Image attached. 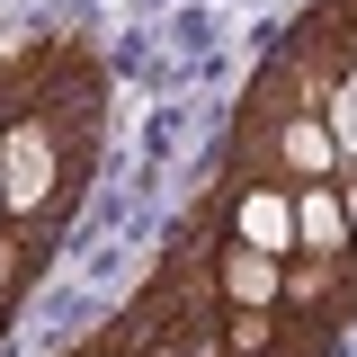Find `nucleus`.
Returning <instances> with one entry per match:
<instances>
[{
	"label": "nucleus",
	"instance_id": "nucleus-1",
	"mask_svg": "<svg viewBox=\"0 0 357 357\" xmlns=\"http://www.w3.org/2000/svg\"><path fill=\"white\" fill-rule=\"evenodd\" d=\"M9 81H18V63H9ZM89 161H98V81H81L72 98L0 107V232L63 241L72 206L89 197Z\"/></svg>",
	"mask_w": 357,
	"mask_h": 357
},
{
	"label": "nucleus",
	"instance_id": "nucleus-2",
	"mask_svg": "<svg viewBox=\"0 0 357 357\" xmlns=\"http://www.w3.org/2000/svg\"><path fill=\"white\" fill-rule=\"evenodd\" d=\"M295 259H357L340 178H312V188H295Z\"/></svg>",
	"mask_w": 357,
	"mask_h": 357
},
{
	"label": "nucleus",
	"instance_id": "nucleus-3",
	"mask_svg": "<svg viewBox=\"0 0 357 357\" xmlns=\"http://www.w3.org/2000/svg\"><path fill=\"white\" fill-rule=\"evenodd\" d=\"M340 197H349V241H357V170H340Z\"/></svg>",
	"mask_w": 357,
	"mask_h": 357
},
{
	"label": "nucleus",
	"instance_id": "nucleus-4",
	"mask_svg": "<svg viewBox=\"0 0 357 357\" xmlns=\"http://www.w3.org/2000/svg\"><path fill=\"white\" fill-rule=\"evenodd\" d=\"M0 107H9V63H0Z\"/></svg>",
	"mask_w": 357,
	"mask_h": 357
}]
</instances>
